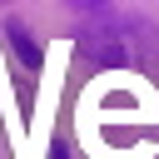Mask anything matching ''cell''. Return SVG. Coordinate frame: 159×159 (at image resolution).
Listing matches in <instances>:
<instances>
[{
	"label": "cell",
	"instance_id": "obj_1",
	"mask_svg": "<svg viewBox=\"0 0 159 159\" xmlns=\"http://www.w3.org/2000/svg\"><path fill=\"white\" fill-rule=\"evenodd\" d=\"M80 50H84V55H94L99 65H119V60H124V45H119V25H109V30L89 25V30L80 35Z\"/></svg>",
	"mask_w": 159,
	"mask_h": 159
},
{
	"label": "cell",
	"instance_id": "obj_2",
	"mask_svg": "<svg viewBox=\"0 0 159 159\" xmlns=\"http://www.w3.org/2000/svg\"><path fill=\"white\" fill-rule=\"evenodd\" d=\"M5 35H10V50L20 55V65H25V70H40V60H45V50H40V45L30 40V30H25L20 20H10V25H5Z\"/></svg>",
	"mask_w": 159,
	"mask_h": 159
},
{
	"label": "cell",
	"instance_id": "obj_3",
	"mask_svg": "<svg viewBox=\"0 0 159 159\" xmlns=\"http://www.w3.org/2000/svg\"><path fill=\"white\" fill-rule=\"evenodd\" d=\"M50 159H70V149H65V144L55 139V144H50Z\"/></svg>",
	"mask_w": 159,
	"mask_h": 159
}]
</instances>
